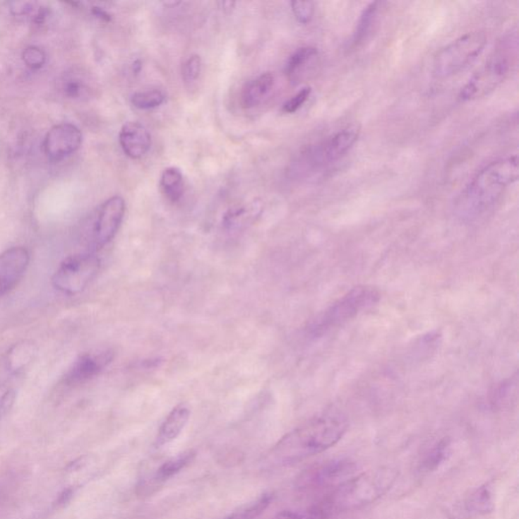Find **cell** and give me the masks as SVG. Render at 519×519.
I'll list each match as a JSON object with an SVG mask.
<instances>
[{"instance_id": "cell-1", "label": "cell", "mask_w": 519, "mask_h": 519, "mask_svg": "<svg viewBox=\"0 0 519 519\" xmlns=\"http://www.w3.org/2000/svg\"><path fill=\"white\" fill-rule=\"evenodd\" d=\"M399 471L381 467L347 479L320 502L302 514L304 519H329L342 512L356 511L374 503L392 489Z\"/></svg>"}, {"instance_id": "cell-2", "label": "cell", "mask_w": 519, "mask_h": 519, "mask_svg": "<svg viewBox=\"0 0 519 519\" xmlns=\"http://www.w3.org/2000/svg\"><path fill=\"white\" fill-rule=\"evenodd\" d=\"M347 429L348 420L341 412H325L286 434L272 451V456L281 465L302 462L336 446Z\"/></svg>"}, {"instance_id": "cell-3", "label": "cell", "mask_w": 519, "mask_h": 519, "mask_svg": "<svg viewBox=\"0 0 519 519\" xmlns=\"http://www.w3.org/2000/svg\"><path fill=\"white\" fill-rule=\"evenodd\" d=\"M518 179V157L491 162L463 191L455 203L460 220L474 221L490 210L508 186Z\"/></svg>"}, {"instance_id": "cell-4", "label": "cell", "mask_w": 519, "mask_h": 519, "mask_svg": "<svg viewBox=\"0 0 519 519\" xmlns=\"http://www.w3.org/2000/svg\"><path fill=\"white\" fill-rule=\"evenodd\" d=\"M518 50L516 34L505 37L494 54L479 69L460 93V100L469 102L488 95L499 87L511 71Z\"/></svg>"}, {"instance_id": "cell-5", "label": "cell", "mask_w": 519, "mask_h": 519, "mask_svg": "<svg viewBox=\"0 0 519 519\" xmlns=\"http://www.w3.org/2000/svg\"><path fill=\"white\" fill-rule=\"evenodd\" d=\"M379 299L381 294L376 288L365 285L356 286L316 316L309 325V334L313 337L327 334L352 320L365 309L374 306Z\"/></svg>"}, {"instance_id": "cell-6", "label": "cell", "mask_w": 519, "mask_h": 519, "mask_svg": "<svg viewBox=\"0 0 519 519\" xmlns=\"http://www.w3.org/2000/svg\"><path fill=\"white\" fill-rule=\"evenodd\" d=\"M487 39L480 32H467L441 49L434 58L433 71L439 78H448L474 64L485 48Z\"/></svg>"}, {"instance_id": "cell-7", "label": "cell", "mask_w": 519, "mask_h": 519, "mask_svg": "<svg viewBox=\"0 0 519 519\" xmlns=\"http://www.w3.org/2000/svg\"><path fill=\"white\" fill-rule=\"evenodd\" d=\"M358 131L354 128L341 130L326 141L307 148L297 158L294 169L300 176H307L337 162L354 145Z\"/></svg>"}, {"instance_id": "cell-8", "label": "cell", "mask_w": 519, "mask_h": 519, "mask_svg": "<svg viewBox=\"0 0 519 519\" xmlns=\"http://www.w3.org/2000/svg\"><path fill=\"white\" fill-rule=\"evenodd\" d=\"M101 261L95 252L71 256L61 263L52 278L53 286L65 294L83 292L99 273Z\"/></svg>"}, {"instance_id": "cell-9", "label": "cell", "mask_w": 519, "mask_h": 519, "mask_svg": "<svg viewBox=\"0 0 519 519\" xmlns=\"http://www.w3.org/2000/svg\"><path fill=\"white\" fill-rule=\"evenodd\" d=\"M125 211L126 204L121 196L109 198L102 203L93 229V246L95 251L101 250L114 239L122 225Z\"/></svg>"}, {"instance_id": "cell-10", "label": "cell", "mask_w": 519, "mask_h": 519, "mask_svg": "<svg viewBox=\"0 0 519 519\" xmlns=\"http://www.w3.org/2000/svg\"><path fill=\"white\" fill-rule=\"evenodd\" d=\"M83 143V134L76 125L61 123L49 130L44 141V150L49 160L60 162L71 157Z\"/></svg>"}, {"instance_id": "cell-11", "label": "cell", "mask_w": 519, "mask_h": 519, "mask_svg": "<svg viewBox=\"0 0 519 519\" xmlns=\"http://www.w3.org/2000/svg\"><path fill=\"white\" fill-rule=\"evenodd\" d=\"M356 465L348 460H330L325 464L316 465L307 470L299 479L300 487L304 489H321L341 484L346 478L354 474Z\"/></svg>"}, {"instance_id": "cell-12", "label": "cell", "mask_w": 519, "mask_h": 519, "mask_svg": "<svg viewBox=\"0 0 519 519\" xmlns=\"http://www.w3.org/2000/svg\"><path fill=\"white\" fill-rule=\"evenodd\" d=\"M29 263L30 253L22 246H16L0 253V297L20 282Z\"/></svg>"}, {"instance_id": "cell-13", "label": "cell", "mask_w": 519, "mask_h": 519, "mask_svg": "<svg viewBox=\"0 0 519 519\" xmlns=\"http://www.w3.org/2000/svg\"><path fill=\"white\" fill-rule=\"evenodd\" d=\"M113 360V353L110 351L104 352L90 353L80 356L72 365L71 369L65 376L67 385L76 386L87 383L99 376Z\"/></svg>"}, {"instance_id": "cell-14", "label": "cell", "mask_w": 519, "mask_h": 519, "mask_svg": "<svg viewBox=\"0 0 519 519\" xmlns=\"http://www.w3.org/2000/svg\"><path fill=\"white\" fill-rule=\"evenodd\" d=\"M119 141L125 155L139 160L150 151L151 136L148 130L138 122H128L121 128Z\"/></svg>"}, {"instance_id": "cell-15", "label": "cell", "mask_w": 519, "mask_h": 519, "mask_svg": "<svg viewBox=\"0 0 519 519\" xmlns=\"http://www.w3.org/2000/svg\"><path fill=\"white\" fill-rule=\"evenodd\" d=\"M318 62V51L316 47L306 46L297 49L286 64V76L293 85H297L311 74Z\"/></svg>"}, {"instance_id": "cell-16", "label": "cell", "mask_w": 519, "mask_h": 519, "mask_svg": "<svg viewBox=\"0 0 519 519\" xmlns=\"http://www.w3.org/2000/svg\"><path fill=\"white\" fill-rule=\"evenodd\" d=\"M275 85V78L271 72H265L258 78L249 81L241 95L244 108L253 109L260 106L269 97Z\"/></svg>"}, {"instance_id": "cell-17", "label": "cell", "mask_w": 519, "mask_h": 519, "mask_svg": "<svg viewBox=\"0 0 519 519\" xmlns=\"http://www.w3.org/2000/svg\"><path fill=\"white\" fill-rule=\"evenodd\" d=\"M190 416V409L186 405L180 404L174 407L158 430L155 446L160 448L174 441L187 425Z\"/></svg>"}, {"instance_id": "cell-18", "label": "cell", "mask_w": 519, "mask_h": 519, "mask_svg": "<svg viewBox=\"0 0 519 519\" xmlns=\"http://www.w3.org/2000/svg\"><path fill=\"white\" fill-rule=\"evenodd\" d=\"M196 453L194 451H184L174 458H169V460L164 463L153 474L151 478V487H157L164 482L169 480L174 475L180 472L181 470L185 469L187 465L194 460Z\"/></svg>"}, {"instance_id": "cell-19", "label": "cell", "mask_w": 519, "mask_h": 519, "mask_svg": "<svg viewBox=\"0 0 519 519\" xmlns=\"http://www.w3.org/2000/svg\"><path fill=\"white\" fill-rule=\"evenodd\" d=\"M160 189L167 200L177 203L184 194V177L177 167H167L160 177Z\"/></svg>"}, {"instance_id": "cell-20", "label": "cell", "mask_w": 519, "mask_h": 519, "mask_svg": "<svg viewBox=\"0 0 519 519\" xmlns=\"http://www.w3.org/2000/svg\"><path fill=\"white\" fill-rule=\"evenodd\" d=\"M494 499H493L492 487L490 484H485L477 489L465 502V508L472 513L487 514L494 511Z\"/></svg>"}, {"instance_id": "cell-21", "label": "cell", "mask_w": 519, "mask_h": 519, "mask_svg": "<svg viewBox=\"0 0 519 519\" xmlns=\"http://www.w3.org/2000/svg\"><path fill=\"white\" fill-rule=\"evenodd\" d=\"M378 2H372L363 9L357 25H356L354 35H353V46H358L360 43H362L369 32L371 31L372 25L376 22V15H378Z\"/></svg>"}, {"instance_id": "cell-22", "label": "cell", "mask_w": 519, "mask_h": 519, "mask_svg": "<svg viewBox=\"0 0 519 519\" xmlns=\"http://www.w3.org/2000/svg\"><path fill=\"white\" fill-rule=\"evenodd\" d=\"M271 499L270 494L262 495L256 501L244 505L225 519H257L266 511L271 503Z\"/></svg>"}, {"instance_id": "cell-23", "label": "cell", "mask_w": 519, "mask_h": 519, "mask_svg": "<svg viewBox=\"0 0 519 519\" xmlns=\"http://www.w3.org/2000/svg\"><path fill=\"white\" fill-rule=\"evenodd\" d=\"M165 101V95L160 90H145L135 93L131 95V104L139 110H151L162 106Z\"/></svg>"}, {"instance_id": "cell-24", "label": "cell", "mask_w": 519, "mask_h": 519, "mask_svg": "<svg viewBox=\"0 0 519 519\" xmlns=\"http://www.w3.org/2000/svg\"><path fill=\"white\" fill-rule=\"evenodd\" d=\"M257 214V207L255 204L251 205L250 207L237 206L230 209L225 214V223L227 228H239L243 225H246L249 221L253 220Z\"/></svg>"}, {"instance_id": "cell-25", "label": "cell", "mask_w": 519, "mask_h": 519, "mask_svg": "<svg viewBox=\"0 0 519 519\" xmlns=\"http://www.w3.org/2000/svg\"><path fill=\"white\" fill-rule=\"evenodd\" d=\"M61 90L65 97L72 100H81L90 95V90L85 79L76 76H65Z\"/></svg>"}, {"instance_id": "cell-26", "label": "cell", "mask_w": 519, "mask_h": 519, "mask_svg": "<svg viewBox=\"0 0 519 519\" xmlns=\"http://www.w3.org/2000/svg\"><path fill=\"white\" fill-rule=\"evenodd\" d=\"M449 453V441L443 439L437 442L429 453L425 455L422 462V467L426 471H434L446 460Z\"/></svg>"}, {"instance_id": "cell-27", "label": "cell", "mask_w": 519, "mask_h": 519, "mask_svg": "<svg viewBox=\"0 0 519 519\" xmlns=\"http://www.w3.org/2000/svg\"><path fill=\"white\" fill-rule=\"evenodd\" d=\"M34 353V346L32 344H28L27 342L18 344L9 354V365L13 370L22 369L25 363L32 359Z\"/></svg>"}, {"instance_id": "cell-28", "label": "cell", "mask_w": 519, "mask_h": 519, "mask_svg": "<svg viewBox=\"0 0 519 519\" xmlns=\"http://www.w3.org/2000/svg\"><path fill=\"white\" fill-rule=\"evenodd\" d=\"M202 71L201 57L197 54L191 55L181 69V76H183L184 83L187 85H192L199 78Z\"/></svg>"}, {"instance_id": "cell-29", "label": "cell", "mask_w": 519, "mask_h": 519, "mask_svg": "<svg viewBox=\"0 0 519 519\" xmlns=\"http://www.w3.org/2000/svg\"><path fill=\"white\" fill-rule=\"evenodd\" d=\"M46 53L37 46H30L23 52V60L31 69H40L46 64Z\"/></svg>"}, {"instance_id": "cell-30", "label": "cell", "mask_w": 519, "mask_h": 519, "mask_svg": "<svg viewBox=\"0 0 519 519\" xmlns=\"http://www.w3.org/2000/svg\"><path fill=\"white\" fill-rule=\"evenodd\" d=\"M514 386H516V383L514 385L513 379L502 381V383H500L499 386H496L494 390L491 393L490 404L492 405L493 407L501 406L504 401H506V400L508 399Z\"/></svg>"}, {"instance_id": "cell-31", "label": "cell", "mask_w": 519, "mask_h": 519, "mask_svg": "<svg viewBox=\"0 0 519 519\" xmlns=\"http://www.w3.org/2000/svg\"><path fill=\"white\" fill-rule=\"evenodd\" d=\"M292 9L293 15L300 24H307L311 22L314 16V4L311 1H292Z\"/></svg>"}, {"instance_id": "cell-32", "label": "cell", "mask_w": 519, "mask_h": 519, "mask_svg": "<svg viewBox=\"0 0 519 519\" xmlns=\"http://www.w3.org/2000/svg\"><path fill=\"white\" fill-rule=\"evenodd\" d=\"M311 94V88H304L297 95H293L292 99L288 100L283 105L282 111L286 114H293L299 110Z\"/></svg>"}, {"instance_id": "cell-33", "label": "cell", "mask_w": 519, "mask_h": 519, "mask_svg": "<svg viewBox=\"0 0 519 519\" xmlns=\"http://www.w3.org/2000/svg\"><path fill=\"white\" fill-rule=\"evenodd\" d=\"M11 13L18 16L31 15L35 11V4L32 2L22 1L11 4Z\"/></svg>"}, {"instance_id": "cell-34", "label": "cell", "mask_w": 519, "mask_h": 519, "mask_svg": "<svg viewBox=\"0 0 519 519\" xmlns=\"http://www.w3.org/2000/svg\"><path fill=\"white\" fill-rule=\"evenodd\" d=\"M16 393L13 390H8L0 400V419L4 418L13 408Z\"/></svg>"}, {"instance_id": "cell-35", "label": "cell", "mask_w": 519, "mask_h": 519, "mask_svg": "<svg viewBox=\"0 0 519 519\" xmlns=\"http://www.w3.org/2000/svg\"><path fill=\"white\" fill-rule=\"evenodd\" d=\"M92 13L95 16H97V18H100V20H104V22H111V16L104 8H99V6H94L92 8Z\"/></svg>"}, {"instance_id": "cell-36", "label": "cell", "mask_w": 519, "mask_h": 519, "mask_svg": "<svg viewBox=\"0 0 519 519\" xmlns=\"http://www.w3.org/2000/svg\"><path fill=\"white\" fill-rule=\"evenodd\" d=\"M73 494V491H72V489H67V490H64V492L61 493L59 496V499H58V504H64L66 503V502H68L69 500H71V496Z\"/></svg>"}]
</instances>
